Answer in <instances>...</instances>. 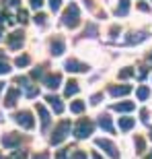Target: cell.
Wrapping results in <instances>:
<instances>
[{
	"label": "cell",
	"instance_id": "cell-28",
	"mask_svg": "<svg viewBox=\"0 0 152 159\" xmlns=\"http://www.w3.org/2000/svg\"><path fill=\"white\" fill-rule=\"evenodd\" d=\"M138 8H140V11H144V12H148V11H150V6H148V4H144V2H140V4H138Z\"/></svg>",
	"mask_w": 152,
	"mask_h": 159
},
{
	"label": "cell",
	"instance_id": "cell-15",
	"mask_svg": "<svg viewBox=\"0 0 152 159\" xmlns=\"http://www.w3.org/2000/svg\"><path fill=\"white\" fill-rule=\"evenodd\" d=\"M115 110L117 112H132L134 110V103H117Z\"/></svg>",
	"mask_w": 152,
	"mask_h": 159
},
{
	"label": "cell",
	"instance_id": "cell-30",
	"mask_svg": "<svg viewBox=\"0 0 152 159\" xmlns=\"http://www.w3.org/2000/svg\"><path fill=\"white\" fill-rule=\"evenodd\" d=\"M74 159H87V155H84V153H76Z\"/></svg>",
	"mask_w": 152,
	"mask_h": 159
},
{
	"label": "cell",
	"instance_id": "cell-32",
	"mask_svg": "<svg viewBox=\"0 0 152 159\" xmlns=\"http://www.w3.org/2000/svg\"><path fill=\"white\" fill-rule=\"evenodd\" d=\"M35 159H49V155H45V153H43L41 157H35Z\"/></svg>",
	"mask_w": 152,
	"mask_h": 159
},
{
	"label": "cell",
	"instance_id": "cell-20",
	"mask_svg": "<svg viewBox=\"0 0 152 159\" xmlns=\"http://www.w3.org/2000/svg\"><path fill=\"white\" fill-rule=\"evenodd\" d=\"M37 112L41 114V120H43V126H47V124H49V118H47V112H45V107L37 106Z\"/></svg>",
	"mask_w": 152,
	"mask_h": 159
},
{
	"label": "cell",
	"instance_id": "cell-19",
	"mask_svg": "<svg viewBox=\"0 0 152 159\" xmlns=\"http://www.w3.org/2000/svg\"><path fill=\"white\" fill-rule=\"evenodd\" d=\"M70 110H72L74 114H80L82 110H84V103H82V101H74V103L70 106Z\"/></svg>",
	"mask_w": 152,
	"mask_h": 159
},
{
	"label": "cell",
	"instance_id": "cell-35",
	"mask_svg": "<svg viewBox=\"0 0 152 159\" xmlns=\"http://www.w3.org/2000/svg\"><path fill=\"white\" fill-rule=\"evenodd\" d=\"M150 60H152V54H150Z\"/></svg>",
	"mask_w": 152,
	"mask_h": 159
},
{
	"label": "cell",
	"instance_id": "cell-17",
	"mask_svg": "<svg viewBox=\"0 0 152 159\" xmlns=\"http://www.w3.org/2000/svg\"><path fill=\"white\" fill-rule=\"evenodd\" d=\"M117 15H125L128 12V0H119V6H117Z\"/></svg>",
	"mask_w": 152,
	"mask_h": 159
},
{
	"label": "cell",
	"instance_id": "cell-36",
	"mask_svg": "<svg viewBox=\"0 0 152 159\" xmlns=\"http://www.w3.org/2000/svg\"><path fill=\"white\" fill-rule=\"evenodd\" d=\"M0 159H2V157H0Z\"/></svg>",
	"mask_w": 152,
	"mask_h": 159
},
{
	"label": "cell",
	"instance_id": "cell-1",
	"mask_svg": "<svg viewBox=\"0 0 152 159\" xmlns=\"http://www.w3.org/2000/svg\"><path fill=\"white\" fill-rule=\"evenodd\" d=\"M64 25H68V27H76V25H78V6L76 4H70L68 8H66Z\"/></svg>",
	"mask_w": 152,
	"mask_h": 159
},
{
	"label": "cell",
	"instance_id": "cell-2",
	"mask_svg": "<svg viewBox=\"0 0 152 159\" xmlns=\"http://www.w3.org/2000/svg\"><path fill=\"white\" fill-rule=\"evenodd\" d=\"M91 132H93V124L88 122V120H80L78 126H76V136H78V139H84V136H88Z\"/></svg>",
	"mask_w": 152,
	"mask_h": 159
},
{
	"label": "cell",
	"instance_id": "cell-13",
	"mask_svg": "<svg viewBox=\"0 0 152 159\" xmlns=\"http://www.w3.org/2000/svg\"><path fill=\"white\" fill-rule=\"evenodd\" d=\"M21 39H23V33H21V31H17V33H12L11 41H8L12 50H15V48H19V43H21Z\"/></svg>",
	"mask_w": 152,
	"mask_h": 159
},
{
	"label": "cell",
	"instance_id": "cell-27",
	"mask_svg": "<svg viewBox=\"0 0 152 159\" xmlns=\"http://www.w3.org/2000/svg\"><path fill=\"white\" fill-rule=\"evenodd\" d=\"M119 77H123V79L132 77V70H129V68H128V70H121V72H119Z\"/></svg>",
	"mask_w": 152,
	"mask_h": 159
},
{
	"label": "cell",
	"instance_id": "cell-3",
	"mask_svg": "<svg viewBox=\"0 0 152 159\" xmlns=\"http://www.w3.org/2000/svg\"><path fill=\"white\" fill-rule=\"evenodd\" d=\"M97 145H99V147H103L107 151V153L111 155L113 159H117L119 157V153H117V149H115V145H113V143H109V141H105V139H99V141H97Z\"/></svg>",
	"mask_w": 152,
	"mask_h": 159
},
{
	"label": "cell",
	"instance_id": "cell-9",
	"mask_svg": "<svg viewBox=\"0 0 152 159\" xmlns=\"http://www.w3.org/2000/svg\"><path fill=\"white\" fill-rule=\"evenodd\" d=\"M17 97H19V91H17V89H11V91H8V97H6V101H4L6 107H12V106H15V103H17V101H15Z\"/></svg>",
	"mask_w": 152,
	"mask_h": 159
},
{
	"label": "cell",
	"instance_id": "cell-7",
	"mask_svg": "<svg viewBox=\"0 0 152 159\" xmlns=\"http://www.w3.org/2000/svg\"><path fill=\"white\" fill-rule=\"evenodd\" d=\"M60 81H62V79H60V75H49V77L45 79V85L49 89H56V87H60Z\"/></svg>",
	"mask_w": 152,
	"mask_h": 159
},
{
	"label": "cell",
	"instance_id": "cell-12",
	"mask_svg": "<svg viewBox=\"0 0 152 159\" xmlns=\"http://www.w3.org/2000/svg\"><path fill=\"white\" fill-rule=\"evenodd\" d=\"M47 101H49V103H52V107L53 110H56V112H62V110H64V106H62V103H60V99L58 97H53V95H49V97H47Z\"/></svg>",
	"mask_w": 152,
	"mask_h": 159
},
{
	"label": "cell",
	"instance_id": "cell-10",
	"mask_svg": "<svg viewBox=\"0 0 152 159\" xmlns=\"http://www.w3.org/2000/svg\"><path fill=\"white\" fill-rule=\"evenodd\" d=\"M62 52H64V41H62V39L52 41V54H53V56H60Z\"/></svg>",
	"mask_w": 152,
	"mask_h": 159
},
{
	"label": "cell",
	"instance_id": "cell-23",
	"mask_svg": "<svg viewBox=\"0 0 152 159\" xmlns=\"http://www.w3.org/2000/svg\"><path fill=\"white\" fill-rule=\"evenodd\" d=\"M49 6H52V11H58L62 6V0H49Z\"/></svg>",
	"mask_w": 152,
	"mask_h": 159
},
{
	"label": "cell",
	"instance_id": "cell-31",
	"mask_svg": "<svg viewBox=\"0 0 152 159\" xmlns=\"http://www.w3.org/2000/svg\"><path fill=\"white\" fill-rule=\"evenodd\" d=\"M4 2H6V0H4ZM8 4H11V6H15V4H19V0H8Z\"/></svg>",
	"mask_w": 152,
	"mask_h": 159
},
{
	"label": "cell",
	"instance_id": "cell-6",
	"mask_svg": "<svg viewBox=\"0 0 152 159\" xmlns=\"http://www.w3.org/2000/svg\"><path fill=\"white\" fill-rule=\"evenodd\" d=\"M88 66L80 64V62H76V60H68L66 62V70H70V72H82V70H87Z\"/></svg>",
	"mask_w": 152,
	"mask_h": 159
},
{
	"label": "cell",
	"instance_id": "cell-34",
	"mask_svg": "<svg viewBox=\"0 0 152 159\" xmlns=\"http://www.w3.org/2000/svg\"><path fill=\"white\" fill-rule=\"evenodd\" d=\"M148 159H152V155H150V157H148Z\"/></svg>",
	"mask_w": 152,
	"mask_h": 159
},
{
	"label": "cell",
	"instance_id": "cell-8",
	"mask_svg": "<svg viewBox=\"0 0 152 159\" xmlns=\"http://www.w3.org/2000/svg\"><path fill=\"white\" fill-rule=\"evenodd\" d=\"M19 141H21V136H17V134H8V136H4V147H17L19 145Z\"/></svg>",
	"mask_w": 152,
	"mask_h": 159
},
{
	"label": "cell",
	"instance_id": "cell-5",
	"mask_svg": "<svg viewBox=\"0 0 152 159\" xmlns=\"http://www.w3.org/2000/svg\"><path fill=\"white\" fill-rule=\"evenodd\" d=\"M17 122L21 124V126H25V128H33V118H31L29 112H21L17 114Z\"/></svg>",
	"mask_w": 152,
	"mask_h": 159
},
{
	"label": "cell",
	"instance_id": "cell-11",
	"mask_svg": "<svg viewBox=\"0 0 152 159\" xmlns=\"http://www.w3.org/2000/svg\"><path fill=\"white\" fill-rule=\"evenodd\" d=\"M99 124H101V128H105L107 132H113V126H111L109 116H101V118H99Z\"/></svg>",
	"mask_w": 152,
	"mask_h": 159
},
{
	"label": "cell",
	"instance_id": "cell-26",
	"mask_svg": "<svg viewBox=\"0 0 152 159\" xmlns=\"http://www.w3.org/2000/svg\"><path fill=\"white\" fill-rule=\"evenodd\" d=\"M8 70H11L8 64H0V75H4V72H8Z\"/></svg>",
	"mask_w": 152,
	"mask_h": 159
},
{
	"label": "cell",
	"instance_id": "cell-21",
	"mask_svg": "<svg viewBox=\"0 0 152 159\" xmlns=\"http://www.w3.org/2000/svg\"><path fill=\"white\" fill-rule=\"evenodd\" d=\"M29 64V56H19L17 58V66H27Z\"/></svg>",
	"mask_w": 152,
	"mask_h": 159
},
{
	"label": "cell",
	"instance_id": "cell-33",
	"mask_svg": "<svg viewBox=\"0 0 152 159\" xmlns=\"http://www.w3.org/2000/svg\"><path fill=\"white\" fill-rule=\"evenodd\" d=\"M0 91H2V83H0Z\"/></svg>",
	"mask_w": 152,
	"mask_h": 159
},
{
	"label": "cell",
	"instance_id": "cell-4",
	"mask_svg": "<svg viewBox=\"0 0 152 159\" xmlns=\"http://www.w3.org/2000/svg\"><path fill=\"white\" fill-rule=\"evenodd\" d=\"M68 128H70V122H62V124H60V128L56 130V134L52 136V143H53V145H56V143H60L62 139H64L66 132H68Z\"/></svg>",
	"mask_w": 152,
	"mask_h": 159
},
{
	"label": "cell",
	"instance_id": "cell-25",
	"mask_svg": "<svg viewBox=\"0 0 152 159\" xmlns=\"http://www.w3.org/2000/svg\"><path fill=\"white\" fill-rule=\"evenodd\" d=\"M41 4H43V0H31V6L33 8H41Z\"/></svg>",
	"mask_w": 152,
	"mask_h": 159
},
{
	"label": "cell",
	"instance_id": "cell-24",
	"mask_svg": "<svg viewBox=\"0 0 152 159\" xmlns=\"http://www.w3.org/2000/svg\"><path fill=\"white\" fill-rule=\"evenodd\" d=\"M35 23L37 25H45V15H37V17H35Z\"/></svg>",
	"mask_w": 152,
	"mask_h": 159
},
{
	"label": "cell",
	"instance_id": "cell-22",
	"mask_svg": "<svg viewBox=\"0 0 152 159\" xmlns=\"http://www.w3.org/2000/svg\"><path fill=\"white\" fill-rule=\"evenodd\" d=\"M138 97H140V99H146V97H148V89L140 87V89H138Z\"/></svg>",
	"mask_w": 152,
	"mask_h": 159
},
{
	"label": "cell",
	"instance_id": "cell-29",
	"mask_svg": "<svg viewBox=\"0 0 152 159\" xmlns=\"http://www.w3.org/2000/svg\"><path fill=\"white\" fill-rule=\"evenodd\" d=\"M19 21H23V23L27 21V12H25V11H21V12H19Z\"/></svg>",
	"mask_w": 152,
	"mask_h": 159
},
{
	"label": "cell",
	"instance_id": "cell-18",
	"mask_svg": "<svg viewBox=\"0 0 152 159\" xmlns=\"http://www.w3.org/2000/svg\"><path fill=\"white\" fill-rule=\"evenodd\" d=\"M129 93V87H113L111 89V95H125Z\"/></svg>",
	"mask_w": 152,
	"mask_h": 159
},
{
	"label": "cell",
	"instance_id": "cell-16",
	"mask_svg": "<svg viewBox=\"0 0 152 159\" xmlns=\"http://www.w3.org/2000/svg\"><path fill=\"white\" fill-rule=\"evenodd\" d=\"M74 93H78V85H76L74 81H70L68 87H66V95H74Z\"/></svg>",
	"mask_w": 152,
	"mask_h": 159
},
{
	"label": "cell",
	"instance_id": "cell-14",
	"mask_svg": "<svg viewBox=\"0 0 152 159\" xmlns=\"http://www.w3.org/2000/svg\"><path fill=\"white\" fill-rule=\"evenodd\" d=\"M134 126V120L132 118H119V128L121 130H129Z\"/></svg>",
	"mask_w": 152,
	"mask_h": 159
}]
</instances>
